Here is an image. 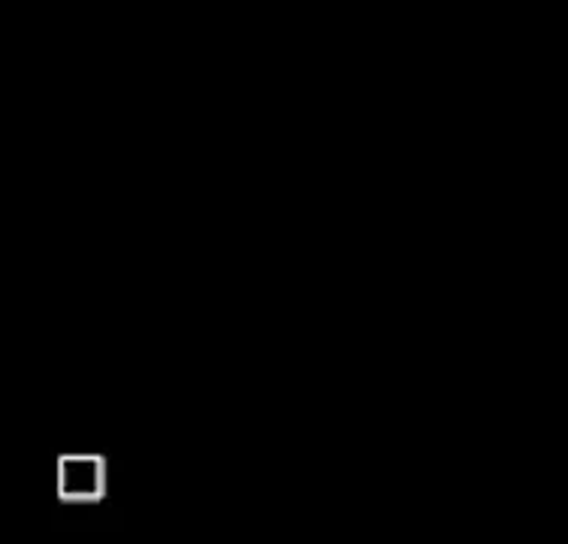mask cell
<instances>
[{"label": "cell", "instance_id": "obj_1", "mask_svg": "<svg viewBox=\"0 0 568 544\" xmlns=\"http://www.w3.org/2000/svg\"><path fill=\"white\" fill-rule=\"evenodd\" d=\"M61 493L67 500H94L100 493V463L91 457H70L61 466Z\"/></svg>", "mask_w": 568, "mask_h": 544}]
</instances>
